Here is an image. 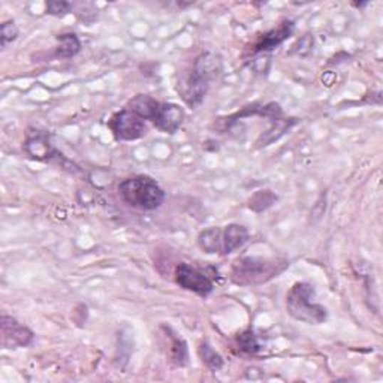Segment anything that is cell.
Listing matches in <instances>:
<instances>
[{"mask_svg":"<svg viewBox=\"0 0 383 383\" xmlns=\"http://www.w3.org/2000/svg\"><path fill=\"white\" fill-rule=\"evenodd\" d=\"M288 267L286 259L244 256L232 263L231 280L238 286H258L278 277Z\"/></svg>","mask_w":383,"mask_h":383,"instance_id":"obj_1","label":"cell"},{"mask_svg":"<svg viewBox=\"0 0 383 383\" xmlns=\"http://www.w3.org/2000/svg\"><path fill=\"white\" fill-rule=\"evenodd\" d=\"M220 70H222V62L216 54L207 51L196 57L190 75L182 88L183 99L189 107L195 108L201 104L209 92L210 83L217 78Z\"/></svg>","mask_w":383,"mask_h":383,"instance_id":"obj_2","label":"cell"},{"mask_svg":"<svg viewBox=\"0 0 383 383\" xmlns=\"http://www.w3.org/2000/svg\"><path fill=\"white\" fill-rule=\"evenodd\" d=\"M119 192L123 201L134 209L153 211L165 202V192L149 175H135L120 183Z\"/></svg>","mask_w":383,"mask_h":383,"instance_id":"obj_3","label":"cell"},{"mask_svg":"<svg viewBox=\"0 0 383 383\" xmlns=\"http://www.w3.org/2000/svg\"><path fill=\"white\" fill-rule=\"evenodd\" d=\"M315 288L310 283L298 282L293 285L286 295L288 313L300 322L308 325H320L327 320V308L319 303H315Z\"/></svg>","mask_w":383,"mask_h":383,"instance_id":"obj_4","label":"cell"},{"mask_svg":"<svg viewBox=\"0 0 383 383\" xmlns=\"http://www.w3.org/2000/svg\"><path fill=\"white\" fill-rule=\"evenodd\" d=\"M108 126L117 141H135L145 135L147 125L140 115L129 110H122L115 112Z\"/></svg>","mask_w":383,"mask_h":383,"instance_id":"obj_5","label":"cell"},{"mask_svg":"<svg viewBox=\"0 0 383 383\" xmlns=\"http://www.w3.org/2000/svg\"><path fill=\"white\" fill-rule=\"evenodd\" d=\"M175 282L180 285V288L194 292L199 297H209L214 290V285L207 274L184 262L177 265Z\"/></svg>","mask_w":383,"mask_h":383,"instance_id":"obj_6","label":"cell"},{"mask_svg":"<svg viewBox=\"0 0 383 383\" xmlns=\"http://www.w3.org/2000/svg\"><path fill=\"white\" fill-rule=\"evenodd\" d=\"M0 335H2V346L5 349L27 347L28 345H32L35 338L32 330H28L17 319L6 315L0 319Z\"/></svg>","mask_w":383,"mask_h":383,"instance_id":"obj_7","label":"cell"},{"mask_svg":"<svg viewBox=\"0 0 383 383\" xmlns=\"http://www.w3.org/2000/svg\"><path fill=\"white\" fill-rule=\"evenodd\" d=\"M184 120V110L177 104H162L153 117V125L164 134H175Z\"/></svg>","mask_w":383,"mask_h":383,"instance_id":"obj_8","label":"cell"},{"mask_svg":"<svg viewBox=\"0 0 383 383\" xmlns=\"http://www.w3.org/2000/svg\"><path fill=\"white\" fill-rule=\"evenodd\" d=\"M24 152L35 160L47 162L54 157H58L57 150L53 147L50 141V135L46 132L36 130L35 134L28 135L24 142Z\"/></svg>","mask_w":383,"mask_h":383,"instance_id":"obj_9","label":"cell"},{"mask_svg":"<svg viewBox=\"0 0 383 383\" xmlns=\"http://www.w3.org/2000/svg\"><path fill=\"white\" fill-rule=\"evenodd\" d=\"M293 31H295V24H293V21H283L277 28H273V31L261 36V39L255 43L253 53L258 54L274 50L276 47L280 46V43H283L286 39H289Z\"/></svg>","mask_w":383,"mask_h":383,"instance_id":"obj_10","label":"cell"},{"mask_svg":"<svg viewBox=\"0 0 383 383\" xmlns=\"http://www.w3.org/2000/svg\"><path fill=\"white\" fill-rule=\"evenodd\" d=\"M250 238V232L246 226L231 224L222 231V253L229 255L241 248Z\"/></svg>","mask_w":383,"mask_h":383,"instance_id":"obj_11","label":"cell"},{"mask_svg":"<svg viewBox=\"0 0 383 383\" xmlns=\"http://www.w3.org/2000/svg\"><path fill=\"white\" fill-rule=\"evenodd\" d=\"M297 123L298 120L293 119V117H290V119H283V117H280V119L273 120V126L267 132H263V134L258 138L256 149H262V147L271 145L274 141L282 138L286 132L290 130V127H293Z\"/></svg>","mask_w":383,"mask_h":383,"instance_id":"obj_12","label":"cell"},{"mask_svg":"<svg viewBox=\"0 0 383 383\" xmlns=\"http://www.w3.org/2000/svg\"><path fill=\"white\" fill-rule=\"evenodd\" d=\"M159 105H160V102L153 99L152 96L138 95L129 102L127 108H129V111L140 115L142 120H153V117H154Z\"/></svg>","mask_w":383,"mask_h":383,"instance_id":"obj_13","label":"cell"},{"mask_svg":"<svg viewBox=\"0 0 383 383\" xmlns=\"http://www.w3.org/2000/svg\"><path fill=\"white\" fill-rule=\"evenodd\" d=\"M198 246L205 253H222V229L209 228L198 235Z\"/></svg>","mask_w":383,"mask_h":383,"instance_id":"obj_14","label":"cell"},{"mask_svg":"<svg viewBox=\"0 0 383 383\" xmlns=\"http://www.w3.org/2000/svg\"><path fill=\"white\" fill-rule=\"evenodd\" d=\"M81 50V42L75 33H63L57 36L56 57L57 58H72Z\"/></svg>","mask_w":383,"mask_h":383,"instance_id":"obj_15","label":"cell"},{"mask_svg":"<svg viewBox=\"0 0 383 383\" xmlns=\"http://www.w3.org/2000/svg\"><path fill=\"white\" fill-rule=\"evenodd\" d=\"M169 334H171L169 338H171V360H172V362L179 367L187 365V362H189L187 343L183 340L182 337L174 334L171 330H169Z\"/></svg>","mask_w":383,"mask_h":383,"instance_id":"obj_16","label":"cell"},{"mask_svg":"<svg viewBox=\"0 0 383 383\" xmlns=\"http://www.w3.org/2000/svg\"><path fill=\"white\" fill-rule=\"evenodd\" d=\"M277 195L271 190H258L256 194L248 199V209L255 213H262L268 210L276 204Z\"/></svg>","mask_w":383,"mask_h":383,"instance_id":"obj_17","label":"cell"},{"mask_svg":"<svg viewBox=\"0 0 383 383\" xmlns=\"http://www.w3.org/2000/svg\"><path fill=\"white\" fill-rule=\"evenodd\" d=\"M199 357L202 360V362L207 365L211 372H219V370H222L224 365H225V361L222 358V355H220V353H217L211 346L210 343L207 342H204L201 343L199 349Z\"/></svg>","mask_w":383,"mask_h":383,"instance_id":"obj_18","label":"cell"},{"mask_svg":"<svg viewBox=\"0 0 383 383\" xmlns=\"http://www.w3.org/2000/svg\"><path fill=\"white\" fill-rule=\"evenodd\" d=\"M238 346L241 352L248 353V355H255L261 350V345L252 330H246L238 335Z\"/></svg>","mask_w":383,"mask_h":383,"instance_id":"obj_19","label":"cell"},{"mask_svg":"<svg viewBox=\"0 0 383 383\" xmlns=\"http://www.w3.org/2000/svg\"><path fill=\"white\" fill-rule=\"evenodd\" d=\"M19 27L14 21H5L0 27V46L2 48H6L9 43H12L19 38Z\"/></svg>","mask_w":383,"mask_h":383,"instance_id":"obj_20","label":"cell"},{"mask_svg":"<svg viewBox=\"0 0 383 383\" xmlns=\"http://www.w3.org/2000/svg\"><path fill=\"white\" fill-rule=\"evenodd\" d=\"M72 11V5L69 2H63V0H53V2L47 4V12L54 17H63L66 14Z\"/></svg>","mask_w":383,"mask_h":383,"instance_id":"obj_21","label":"cell"},{"mask_svg":"<svg viewBox=\"0 0 383 383\" xmlns=\"http://www.w3.org/2000/svg\"><path fill=\"white\" fill-rule=\"evenodd\" d=\"M298 46L301 47V48H298L297 51H298V54H301V56H305L308 51H310L312 50V47H313V38L312 36H304L300 42H298Z\"/></svg>","mask_w":383,"mask_h":383,"instance_id":"obj_22","label":"cell"}]
</instances>
